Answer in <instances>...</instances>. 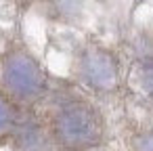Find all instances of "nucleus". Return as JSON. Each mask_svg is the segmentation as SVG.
<instances>
[{
	"instance_id": "obj_8",
	"label": "nucleus",
	"mask_w": 153,
	"mask_h": 151,
	"mask_svg": "<svg viewBox=\"0 0 153 151\" xmlns=\"http://www.w3.org/2000/svg\"><path fill=\"white\" fill-rule=\"evenodd\" d=\"M130 151H153V128H143L130 138Z\"/></svg>"
},
{
	"instance_id": "obj_6",
	"label": "nucleus",
	"mask_w": 153,
	"mask_h": 151,
	"mask_svg": "<svg viewBox=\"0 0 153 151\" xmlns=\"http://www.w3.org/2000/svg\"><path fill=\"white\" fill-rule=\"evenodd\" d=\"M44 9L53 19L67 21L82 11V0H44Z\"/></svg>"
},
{
	"instance_id": "obj_1",
	"label": "nucleus",
	"mask_w": 153,
	"mask_h": 151,
	"mask_svg": "<svg viewBox=\"0 0 153 151\" xmlns=\"http://www.w3.org/2000/svg\"><path fill=\"white\" fill-rule=\"evenodd\" d=\"M57 151H94L105 141V118L101 109L78 94L63 97L46 118Z\"/></svg>"
},
{
	"instance_id": "obj_2",
	"label": "nucleus",
	"mask_w": 153,
	"mask_h": 151,
	"mask_svg": "<svg viewBox=\"0 0 153 151\" xmlns=\"http://www.w3.org/2000/svg\"><path fill=\"white\" fill-rule=\"evenodd\" d=\"M0 92L19 109L38 105L48 94V78L40 61L21 44L0 57Z\"/></svg>"
},
{
	"instance_id": "obj_7",
	"label": "nucleus",
	"mask_w": 153,
	"mask_h": 151,
	"mask_svg": "<svg viewBox=\"0 0 153 151\" xmlns=\"http://www.w3.org/2000/svg\"><path fill=\"white\" fill-rule=\"evenodd\" d=\"M136 82H138V88L143 90V94L149 101H153V55L140 59L138 69H136Z\"/></svg>"
},
{
	"instance_id": "obj_5",
	"label": "nucleus",
	"mask_w": 153,
	"mask_h": 151,
	"mask_svg": "<svg viewBox=\"0 0 153 151\" xmlns=\"http://www.w3.org/2000/svg\"><path fill=\"white\" fill-rule=\"evenodd\" d=\"M23 115V109H19L11 99H7L0 92V143L9 141Z\"/></svg>"
},
{
	"instance_id": "obj_4",
	"label": "nucleus",
	"mask_w": 153,
	"mask_h": 151,
	"mask_svg": "<svg viewBox=\"0 0 153 151\" xmlns=\"http://www.w3.org/2000/svg\"><path fill=\"white\" fill-rule=\"evenodd\" d=\"M13 151H57L46 120L23 113L13 136L9 138Z\"/></svg>"
},
{
	"instance_id": "obj_3",
	"label": "nucleus",
	"mask_w": 153,
	"mask_h": 151,
	"mask_svg": "<svg viewBox=\"0 0 153 151\" xmlns=\"http://www.w3.org/2000/svg\"><path fill=\"white\" fill-rule=\"evenodd\" d=\"M74 74L84 88L97 94L115 92L120 86V61L115 53L101 42H86L80 46L74 59Z\"/></svg>"
}]
</instances>
